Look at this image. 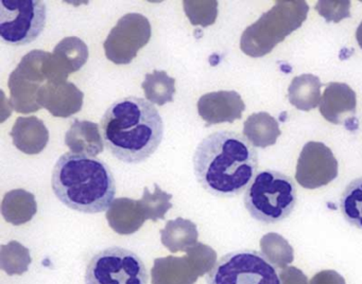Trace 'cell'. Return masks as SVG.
I'll return each instance as SVG.
<instances>
[{
    "instance_id": "9",
    "label": "cell",
    "mask_w": 362,
    "mask_h": 284,
    "mask_svg": "<svg viewBox=\"0 0 362 284\" xmlns=\"http://www.w3.org/2000/svg\"><path fill=\"white\" fill-rule=\"evenodd\" d=\"M338 176V161L334 153L322 142L305 144L296 165V179L303 188L327 186Z\"/></svg>"
},
{
    "instance_id": "13",
    "label": "cell",
    "mask_w": 362,
    "mask_h": 284,
    "mask_svg": "<svg viewBox=\"0 0 362 284\" xmlns=\"http://www.w3.org/2000/svg\"><path fill=\"white\" fill-rule=\"evenodd\" d=\"M321 81L313 74L296 76L288 88L290 103L303 112L313 110L321 101Z\"/></svg>"
},
{
    "instance_id": "8",
    "label": "cell",
    "mask_w": 362,
    "mask_h": 284,
    "mask_svg": "<svg viewBox=\"0 0 362 284\" xmlns=\"http://www.w3.org/2000/svg\"><path fill=\"white\" fill-rule=\"evenodd\" d=\"M207 284H281L276 269L255 250L222 256L206 277Z\"/></svg>"
},
{
    "instance_id": "12",
    "label": "cell",
    "mask_w": 362,
    "mask_h": 284,
    "mask_svg": "<svg viewBox=\"0 0 362 284\" xmlns=\"http://www.w3.org/2000/svg\"><path fill=\"white\" fill-rule=\"evenodd\" d=\"M201 105L204 106L202 118L209 123L233 122L241 118L245 103L235 91H219L201 97Z\"/></svg>"
},
{
    "instance_id": "15",
    "label": "cell",
    "mask_w": 362,
    "mask_h": 284,
    "mask_svg": "<svg viewBox=\"0 0 362 284\" xmlns=\"http://www.w3.org/2000/svg\"><path fill=\"white\" fill-rule=\"evenodd\" d=\"M160 233L162 243L171 252H187L190 247L196 245L198 239L196 225L183 218L169 220L166 228L160 231Z\"/></svg>"
},
{
    "instance_id": "6",
    "label": "cell",
    "mask_w": 362,
    "mask_h": 284,
    "mask_svg": "<svg viewBox=\"0 0 362 284\" xmlns=\"http://www.w3.org/2000/svg\"><path fill=\"white\" fill-rule=\"evenodd\" d=\"M47 20V6L41 0H3L0 2V38L10 46L37 40Z\"/></svg>"
},
{
    "instance_id": "16",
    "label": "cell",
    "mask_w": 362,
    "mask_h": 284,
    "mask_svg": "<svg viewBox=\"0 0 362 284\" xmlns=\"http://www.w3.org/2000/svg\"><path fill=\"white\" fill-rule=\"evenodd\" d=\"M260 248L267 260L279 268H286L290 263L293 262V248L279 233L264 235L260 239Z\"/></svg>"
},
{
    "instance_id": "3",
    "label": "cell",
    "mask_w": 362,
    "mask_h": 284,
    "mask_svg": "<svg viewBox=\"0 0 362 284\" xmlns=\"http://www.w3.org/2000/svg\"><path fill=\"white\" fill-rule=\"evenodd\" d=\"M52 184L61 203L81 213H101L115 201L116 182L111 167L86 153L63 154L54 165Z\"/></svg>"
},
{
    "instance_id": "17",
    "label": "cell",
    "mask_w": 362,
    "mask_h": 284,
    "mask_svg": "<svg viewBox=\"0 0 362 284\" xmlns=\"http://www.w3.org/2000/svg\"><path fill=\"white\" fill-rule=\"evenodd\" d=\"M340 208L349 224L362 229V177L353 180L345 188L341 196Z\"/></svg>"
},
{
    "instance_id": "7",
    "label": "cell",
    "mask_w": 362,
    "mask_h": 284,
    "mask_svg": "<svg viewBox=\"0 0 362 284\" xmlns=\"http://www.w3.org/2000/svg\"><path fill=\"white\" fill-rule=\"evenodd\" d=\"M84 279L86 284H148L149 275L135 252L113 246L93 256Z\"/></svg>"
},
{
    "instance_id": "5",
    "label": "cell",
    "mask_w": 362,
    "mask_h": 284,
    "mask_svg": "<svg viewBox=\"0 0 362 284\" xmlns=\"http://www.w3.org/2000/svg\"><path fill=\"white\" fill-rule=\"evenodd\" d=\"M296 201L298 193L293 180L273 170L258 173L245 194L247 212L264 224L285 220L296 208Z\"/></svg>"
},
{
    "instance_id": "4",
    "label": "cell",
    "mask_w": 362,
    "mask_h": 284,
    "mask_svg": "<svg viewBox=\"0 0 362 284\" xmlns=\"http://www.w3.org/2000/svg\"><path fill=\"white\" fill-rule=\"evenodd\" d=\"M304 0H279L241 36V50L252 57H262L303 25L308 14Z\"/></svg>"
},
{
    "instance_id": "11",
    "label": "cell",
    "mask_w": 362,
    "mask_h": 284,
    "mask_svg": "<svg viewBox=\"0 0 362 284\" xmlns=\"http://www.w3.org/2000/svg\"><path fill=\"white\" fill-rule=\"evenodd\" d=\"M357 97L356 93L344 83L332 82L324 91L320 112L328 122L341 124L347 114L355 116Z\"/></svg>"
},
{
    "instance_id": "1",
    "label": "cell",
    "mask_w": 362,
    "mask_h": 284,
    "mask_svg": "<svg viewBox=\"0 0 362 284\" xmlns=\"http://www.w3.org/2000/svg\"><path fill=\"white\" fill-rule=\"evenodd\" d=\"M194 173L209 194L234 197L255 178L258 155L247 137L232 131L206 136L194 150Z\"/></svg>"
},
{
    "instance_id": "14",
    "label": "cell",
    "mask_w": 362,
    "mask_h": 284,
    "mask_svg": "<svg viewBox=\"0 0 362 284\" xmlns=\"http://www.w3.org/2000/svg\"><path fill=\"white\" fill-rule=\"evenodd\" d=\"M245 137L254 146L268 148L273 146L281 136L279 124L268 112H255L245 122Z\"/></svg>"
},
{
    "instance_id": "21",
    "label": "cell",
    "mask_w": 362,
    "mask_h": 284,
    "mask_svg": "<svg viewBox=\"0 0 362 284\" xmlns=\"http://www.w3.org/2000/svg\"><path fill=\"white\" fill-rule=\"evenodd\" d=\"M356 38H357L358 44H359L360 48L362 49V21L358 27L357 32H356Z\"/></svg>"
},
{
    "instance_id": "10",
    "label": "cell",
    "mask_w": 362,
    "mask_h": 284,
    "mask_svg": "<svg viewBox=\"0 0 362 284\" xmlns=\"http://www.w3.org/2000/svg\"><path fill=\"white\" fill-rule=\"evenodd\" d=\"M187 256H166L156 259L152 268V284H194L199 276L211 271L216 265L217 254L211 250L200 260H194L188 250Z\"/></svg>"
},
{
    "instance_id": "20",
    "label": "cell",
    "mask_w": 362,
    "mask_h": 284,
    "mask_svg": "<svg viewBox=\"0 0 362 284\" xmlns=\"http://www.w3.org/2000/svg\"><path fill=\"white\" fill-rule=\"evenodd\" d=\"M309 284H346L344 278L336 271H322L315 273Z\"/></svg>"
},
{
    "instance_id": "19",
    "label": "cell",
    "mask_w": 362,
    "mask_h": 284,
    "mask_svg": "<svg viewBox=\"0 0 362 284\" xmlns=\"http://www.w3.org/2000/svg\"><path fill=\"white\" fill-rule=\"evenodd\" d=\"M281 284H309L307 276L296 266H288L279 273Z\"/></svg>"
},
{
    "instance_id": "2",
    "label": "cell",
    "mask_w": 362,
    "mask_h": 284,
    "mask_svg": "<svg viewBox=\"0 0 362 284\" xmlns=\"http://www.w3.org/2000/svg\"><path fill=\"white\" fill-rule=\"evenodd\" d=\"M101 136L118 160L137 165L148 160L164 137V121L158 108L144 97L114 102L100 121Z\"/></svg>"
},
{
    "instance_id": "18",
    "label": "cell",
    "mask_w": 362,
    "mask_h": 284,
    "mask_svg": "<svg viewBox=\"0 0 362 284\" xmlns=\"http://www.w3.org/2000/svg\"><path fill=\"white\" fill-rule=\"evenodd\" d=\"M351 2L349 1H319L315 6V10L317 11L321 16L326 19V21L330 23H339L342 19L351 16Z\"/></svg>"
}]
</instances>
